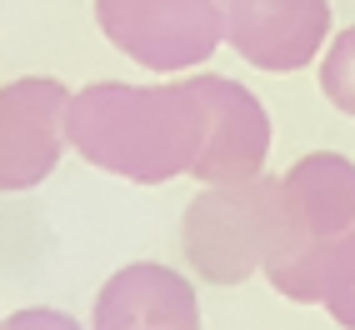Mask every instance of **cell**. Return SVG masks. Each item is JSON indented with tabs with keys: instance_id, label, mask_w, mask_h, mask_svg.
Wrapping results in <instances>:
<instances>
[{
	"instance_id": "obj_1",
	"label": "cell",
	"mask_w": 355,
	"mask_h": 330,
	"mask_svg": "<svg viewBox=\"0 0 355 330\" xmlns=\"http://www.w3.org/2000/svg\"><path fill=\"white\" fill-rule=\"evenodd\" d=\"M65 140L105 175L165 185L200 165L210 140V105L196 76L175 85L96 80L70 96Z\"/></svg>"
},
{
	"instance_id": "obj_2",
	"label": "cell",
	"mask_w": 355,
	"mask_h": 330,
	"mask_svg": "<svg viewBox=\"0 0 355 330\" xmlns=\"http://www.w3.org/2000/svg\"><path fill=\"white\" fill-rule=\"evenodd\" d=\"M350 230H355V160H345L340 150L300 155L280 175L275 250L266 261L270 286L286 300L320 305V270Z\"/></svg>"
},
{
	"instance_id": "obj_3",
	"label": "cell",
	"mask_w": 355,
	"mask_h": 330,
	"mask_svg": "<svg viewBox=\"0 0 355 330\" xmlns=\"http://www.w3.org/2000/svg\"><path fill=\"white\" fill-rule=\"evenodd\" d=\"M280 180L255 175L235 185H205L180 216V250L210 286H241L266 270L275 250Z\"/></svg>"
},
{
	"instance_id": "obj_4",
	"label": "cell",
	"mask_w": 355,
	"mask_h": 330,
	"mask_svg": "<svg viewBox=\"0 0 355 330\" xmlns=\"http://www.w3.org/2000/svg\"><path fill=\"white\" fill-rule=\"evenodd\" d=\"M96 26L121 55L160 76L205 65L225 40L210 0H96Z\"/></svg>"
},
{
	"instance_id": "obj_5",
	"label": "cell",
	"mask_w": 355,
	"mask_h": 330,
	"mask_svg": "<svg viewBox=\"0 0 355 330\" xmlns=\"http://www.w3.org/2000/svg\"><path fill=\"white\" fill-rule=\"evenodd\" d=\"M220 35L241 60L270 76H291L315 60L330 35V0H210Z\"/></svg>"
},
{
	"instance_id": "obj_6",
	"label": "cell",
	"mask_w": 355,
	"mask_h": 330,
	"mask_svg": "<svg viewBox=\"0 0 355 330\" xmlns=\"http://www.w3.org/2000/svg\"><path fill=\"white\" fill-rule=\"evenodd\" d=\"M70 90L51 76H26L0 85V191H31L65 155Z\"/></svg>"
},
{
	"instance_id": "obj_7",
	"label": "cell",
	"mask_w": 355,
	"mask_h": 330,
	"mask_svg": "<svg viewBox=\"0 0 355 330\" xmlns=\"http://www.w3.org/2000/svg\"><path fill=\"white\" fill-rule=\"evenodd\" d=\"M200 96L210 105V140L205 155L196 165V180L205 185H235V180H255L260 165L270 155V115L245 85H235L225 76H196Z\"/></svg>"
},
{
	"instance_id": "obj_8",
	"label": "cell",
	"mask_w": 355,
	"mask_h": 330,
	"mask_svg": "<svg viewBox=\"0 0 355 330\" xmlns=\"http://www.w3.org/2000/svg\"><path fill=\"white\" fill-rule=\"evenodd\" d=\"M90 330H200L196 286L171 266L135 261L101 286Z\"/></svg>"
},
{
	"instance_id": "obj_9",
	"label": "cell",
	"mask_w": 355,
	"mask_h": 330,
	"mask_svg": "<svg viewBox=\"0 0 355 330\" xmlns=\"http://www.w3.org/2000/svg\"><path fill=\"white\" fill-rule=\"evenodd\" d=\"M320 305L340 330H355V230L330 250V261L320 270Z\"/></svg>"
},
{
	"instance_id": "obj_10",
	"label": "cell",
	"mask_w": 355,
	"mask_h": 330,
	"mask_svg": "<svg viewBox=\"0 0 355 330\" xmlns=\"http://www.w3.org/2000/svg\"><path fill=\"white\" fill-rule=\"evenodd\" d=\"M320 90L336 110L355 115V26L330 40V51L320 60Z\"/></svg>"
},
{
	"instance_id": "obj_11",
	"label": "cell",
	"mask_w": 355,
	"mask_h": 330,
	"mask_svg": "<svg viewBox=\"0 0 355 330\" xmlns=\"http://www.w3.org/2000/svg\"><path fill=\"white\" fill-rule=\"evenodd\" d=\"M0 330H80V320L65 311H51V305H26V311L0 320Z\"/></svg>"
}]
</instances>
